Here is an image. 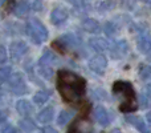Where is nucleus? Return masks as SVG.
Here are the masks:
<instances>
[{
  "label": "nucleus",
  "mask_w": 151,
  "mask_h": 133,
  "mask_svg": "<svg viewBox=\"0 0 151 133\" xmlns=\"http://www.w3.org/2000/svg\"><path fill=\"white\" fill-rule=\"evenodd\" d=\"M57 88L64 101L76 104L85 94L86 81L70 70L63 69L57 73Z\"/></svg>",
  "instance_id": "f257e3e1"
},
{
  "label": "nucleus",
  "mask_w": 151,
  "mask_h": 133,
  "mask_svg": "<svg viewBox=\"0 0 151 133\" xmlns=\"http://www.w3.org/2000/svg\"><path fill=\"white\" fill-rule=\"evenodd\" d=\"M9 86L11 91L15 94H24L27 92V84L23 73H15L9 77Z\"/></svg>",
  "instance_id": "20e7f679"
},
{
  "label": "nucleus",
  "mask_w": 151,
  "mask_h": 133,
  "mask_svg": "<svg viewBox=\"0 0 151 133\" xmlns=\"http://www.w3.org/2000/svg\"><path fill=\"white\" fill-rule=\"evenodd\" d=\"M20 126H21V129L23 131H25V132H31V131H33L35 129V124L32 123L31 120H21L20 121Z\"/></svg>",
  "instance_id": "a878e982"
},
{
  "label": "nucleus",
  "mask_w": 151,
  "mask_h": 133,
  "mask_svg": "<svg viewBox=\"0 0 151 133\" xmlns=\"http://www.w3.org/2000/svg\"><path fill=\"white\" fill-rule=\"evenodd\" d=\"M69 1H70L72 4H74V5H80L81 3H82V0H69Z\"/></svg>",
  "instance_id": "473e14b6"
},
{
  "label": "nucleus",
  "mask_w": 151,
  "mask_h": 133,
  "mask_svg": "<svg viewBox=\"0 0 151 133\" xmlns=\"http://www.w3.org/2000/svg\"><path fill=\"white\" fill-rule=\"evenodd\" d=\"M16 109H17V112L20 113V115L28 116L29 113H32L33 107H32V104L29 101H27V100H20V101H17V104H16Z\"/></svg>",
  "instance_id": "dca6fc26"
},
{
  "label": "nucleus",
  "mask_w": 151,
  "mask_h": 133,
  "mask_svg": "<svg viewBox=\"0 0 151 133\" xmlns=\"http://www.w3.org/2000/svg\"><path fill=\"white\" fill-rule=\"evenodd\" d=\"M3 117H4V116H3V113L0 112V121H3Z\"/></svg>",
  "instance_id": "c9c22d12"
},
{
  "label": "nucleus",
  "mask_w": 151,
  "mask_h": 133,
  "mask_svg": "<svg viewBox=\"0 0 151 133\" xmlns=\"http://www.w3.org/2000/svg\"><path fill=\"white\" fill-rule=\"evenodd\" d=\"M52 45H53V47H55L60 53H65V52H66V47L60 41V40H57V41H53Z\"/></svg>",
  "instance_id": "bb28decb"
},
{
  "label": "nucleus",
  "mask_w": 151,
  "mask_h": 133,
  "mask_svg": "<svg viewBox=\"0 0 151 133\" xmlns=\"http://www.w3.org/2000/svg\"><path fill=\"white\" fill-rule=\"evenodd\" d=\"M94 117H96V120L104 126L110 123V116L104 107H97L96 109H94Z\"/></svg>",
  "instance_id": "9b49d317"
},
{
  "label": "nucleus",
  "mask_w": 151,
  "mask_h": 133,
  "mask_svg": "<svg viewBox=\"0 0 151 133\" xmlns=\"http://www.w3.org/2000/svg\"><path fill=\"white\" fill-rule=\"evenodd\" d=\"M12 76V68L11 67H1L0 68V84L8 81L9 77Z\"/></svg>",
  "instance_id": "aec40b11"
},
{
  "label": "nucleus",
  "mask_w": 151,
  "mask_h": 133,
  "mask_svg": "<svg viewBox=\"0 0 151 133\" xmlns=\"http://www.w3.org/2000/svg\"><path fill=\"white\" fill-rule=\"evenodd\" d=\"M4 133H20L17 131V129H15V128H12V126H8L7 129L4 131Z\"/></svg>",
  "instance_id": "7c9ffc66"
},
{
  "label": "nucleus",
  "mask_w": 151,
  "mask_h": 133,
  "mask_svg": "<svg viewBox=\"0 0 151 133\" xmlns=\"http://www.w3.org/2000/svg\"><path fill=\"white\" fill-rule=\"evenodd\" d=\"M68 19V11L64 8H55L50 13V21L55 25H60Z\"/></svg>",
  "instance_id": "1a4fd4ad"
},
{
  "label": "nucleus",
  "mask_w": 151,
  "mask_h": 133,
  "mask_svg": "<svg viewBox=\"0 0 151 133\" xmlns=\"http://www.w3.org/2000/svg\"><path fill=\"white\" fill-rule=\"evenodd\" d=\"M82 28L89 33H98L101 31V25L96 19H85L82 21Z\"/></svg>",
  "instance_id": "f8f14e48"
},
{
  "label": "nucleus",
  "mask_w": 151,
  "mask_h": 133,
  "mask_svg": "<svg viewBox=\"0 0 151 133\" xmlns=\"http://www.w3.org/2000/svg\"><path fill=\"white\" fill-rule=\"evenodd\" d=\"M56 60V56L53 55L50 51H45L44 55H42V57L40 59V63L39 64H45V65H49L52 61Z\"/></svg>",
  "instance_id": "412c9836"
},
{
  "label": "nucleus",
  "mask_w": 151,
  "mask_h": 133,
  "mask_svg": "<svg viewBox=\"0 0 151 133\" xmlns=\"http://www.w3.org/2000/svg\"><path fill=\"white\" fill-rule=\"evenodd\" d=\"M89 45L97 52H105L110 48V44L107 40L102 39V37H93L89 40Z\"/></svg>",
  "instance_id": "9d476101"
},
{
  "label": "nucleus",
  "mask_w": 151,
  "mask_h": 133,
  "mask_svg": "<svg viewBox=\"0 0 151 133\" xmlns=\"http://www.w3.org/2000/svg\"><path fill=\"white\" fill-rule=\"evenodd\" d=\"M137 47L141 51L142 53H147L151 48V36L147 32H142L138 35V39H137Z\"/></svg>",
  "instance_id": "6e6552de"
},
{
  "label": "nucleus",
  "mask_w": 151,
  "mask_h": 133,
  "mask_svg": "<svg viewBox=\"0 0 151 133\" xmlns=\"http://www.w3.org/2000/svg\"><path fill=\"white\" fill-rule=\"evenodd\" d=\"M149 88H150V89H151V85H150V86H149Z\"/></svg>",
  "instance_id": "58836bf2"
},
{
  "label": "nucleus",
  "mask_w": 151,
  "mask_h": 133,
  "mask_svg": "<svg viewBox=\"0 0 151 133\" xmlns=\"http://www.w3.org/2000/svg\"><path fill=\"white\" fill-rule=\"evenodd\" d=\"M121 1H122V5L125 8H127V9H133V8L135 7L137 0H121Z\"/></svg>",
  "instance_id": "cd10ccee"
},
{
  "label": "nucleus",
  "mask_w": 151,
  "mask_h": 133,
  "mask_svg": "<svg viewBox=\"0 0 151 133\" xmlns=\"http://www.w3.org/2000/svg\"><path fill=\"white\" fill-rule=\"evenodd\" d=\"M115 7V1L114 0H105V1H101L98 4V11H109L113 9Z\"/></svg>",
  "instance_id": "5701e85b"
},
{
  "label": "nucleus",
  "mask_w": 151,
  "mask_h": 133,
  "mask_svg": "<svg viewBox=\"0 0 151 133\" xmlns=\"http://www.w3.org/2000/svg\"><path fill=\"white\" fill-rule=\"evenodd\" d=\"M27 32L31 36L32 41L36 44H41L48 39V29L39 19H31L27 24Z\"/></svg>",
  "instance_id": "7ed1b4c3"
},
{
  "label": "nucleus",
  "mask_w": 151,
  "mask_h": 133,
  "mask_svg": "<svg viewBox=\"0 0 151 133\" xmlns=\"http://www.w3.org/2000/svg\"><path fill=\"white\" fill-rule=\"evenodd\" d=\"M50 93L49 92H45V91H41V92H37L36 94L33 96V100L36 104H44V102L48 101V99H49Z\"/></svg>",
  "instance_id": "a211bd4d"
},
{
  "label": "nucleus",
  "mask_w": 151,
  "mask_h": 133,
  "mask_svg": "<svg viewBox=\"0 0 151 133\" xmlns=\"http://www.w3.org/2000/svg\"><path fill=\"white\" fill-rule=\"evenodd\" d=\"M106 67H107V60H106V57L102 55H97L89 60V68H90L93 72L98 73V75H104Z\"/></svg>",
  "instance_id": "39448f33"
},
{
  "label": "nucleus",
  "mask_w": 151,
  "mask_h": 133,
  "mask_svg": "<svg viewBox=\"0 0 151 133\" xmlns=\"http://www.w3.org/2000/svg\"><path fill=\"white\" fill-rule=\"evenodd\" d=\"M109 49H110V52H111L113 57L119 59V57H122V56H125L126 53H127L129 44H127L126 40H119V41H117L115 44H113Z\"/></svg>",
  "instance_id": "0eeeda50"
},
{
  "label": "nucleus",
  "mask_w": 151,
  "mask_h": 133,
  "mask_svg": "<svg viewBox=\"0 0 151 133\" xmlns=\"http://www.w3.org/2000/svg\"><path fill=\"white\" fill-rule=\"evenodd\" d=\"M104 31H105V33L107 35V36H113V35L117 32V27H115V24L114 23H106L104 25Z\"/></svg>",
  "instance_id": "393cba45"
},
{
  "label": "nucleus",
  "mask_w": 151,
  "mask_h": 133,
  "mask_svg": "<svg viewBox=\"0 0 151 133\" xmlns=\"http://www.w3.org/2000/svg\"><path fill=\"white\" fill-rule=\"evenodd\" d=\"M146 120L149 121V123L151 124V112L150 113H147V116H146Z\"/></svg>",
  "instance_id": "72a5a7b5"
},
{
  "label": "nucleus",
  "mask_w": 151,
  "mask_h": 133,
  "mask_svg": "<svg viewBox=\"0 0 151 133\" xmlns=\"http://www.w3.org/2000/svg\"><path fill=\"white\" fill-rule=\"evenodd\" d=\"M13 11H15V15L17 16H25L27 13L29 12V3L27 1V0H21L20 3H17V5H16L15 8H13Z\"/></svg>",
  "instance_id": "f3484780"
},
{
  "label": "nucleus",
  "mask_w": 151,
  "mask_h": 133,
  "mask_svg": "<svg viewBox=\"0 0 151 133\" xmlns=\"http://www.w3.org/2000/svg\"><path fill=\"white\" fill-rule=\"evenodd\" d=\"M58 40L65 45L66 49H68V48H76V47H78V44H80V41H78L77 37H76L74 35H70V33L64 35V36L60 37Z\"/></svg>",
  "instance_id": "2eb2a0df"
},
{
  "label": "nucleus",
  "mask_w": 151,
  "mask_h": 133,
  "mask_svg": "<svg viewBox=\"0 0 151 133\" xmlns=\"http://www.w3.org/2000/svg\"><path fill=\"white\" fill-rule=\"evenodd\" d=\"M145 3H147V4H151V0H143Z\"/></svg>",
  "instance_id": "e433bc0d"
},
{
  "label": "nucleus",
  "mask_w": 151,
  "mask_h": 133,
  "mask_svg": "<svg viewBox=\"0 0 151 133\" xmlns=\"http://www.w3.org/2000/svg\"><path fill=\"white\" fill-rule=\"evenodd\" d=\"M42 133H57V131H56L55 128H52V126H47V128L42 131Z\"/></svg>",
  "instance_id": "c756f323"
},
{
  "label": "nucleus",
  "mask_w": 151,
  "mask_h": 133,
  "mask_svg": "<svg viewBox=\"0 0 151 133\" xmlns=\"http://www.w3.org/2000/svg\"><path fill=\"white\" fill-rule=\"evenodd\" d=\"M126 121L130 123V124H133V125L135 126L141 133H149V129H147L146 123H145L143 118L138 117V116H129V117H126Z\"/></svg>",
  "instance_id": "ddd939ff"
},
{
  "label": "nucleus",
  "mask_w": 151,
  "mask_h": 133,
  "mask_svg": "<svg viewBox=\"0 0 151 133\" xmlns=\"http://www.w3.org/2000/svg\"><path fill=\"white\" fill-rule=\"evenodd\" d=\"M35 9H41V1L40 0H35Z\"/></svg>",
  "instance_id": "2f4dec72"
},
{
  "label": "nucleus",
  "mask_w": 151,
  "mask_h": 133,
  "mask_svg": "<svg viewBox=\"0 0 151 133\" xmlns=\"http://www.w3.org/2000/svg\"><path fill=\"white\" fill-rule=\"evenodd\" d=\"M147 59H149V60H151V48H150L149 52H147Z\"/></svg>",
  "instance_id": "f704fd0d"
},
{
  "label": "nucleus",
  "mask_w": 151,
  "mask_h": 133,
  "mask_svg": "<svg viewBox=\"0 0 151 133\" xmlns=\"http://www.w3.org/2000/svg\"><path fill=\"white\" fill-rule=\"evenodd\" d=\"M3 3H4V0H0V5H1V4H3Z\"/></svg>",
  "instance_id": "4c0bfd02"
},
{
  "label": "nucleus",
  "mask_w": 151,
  "mask_h": 133,
  "mask_svg": "<svg viewBox=\"0 0 151 133\" xmlns=\"http://www.w3.org/2000/svg\"><path fill=\"white\" fill-rule=\"evenodd\" d=\"M70 117H72V113L66 112V110H63V112L58 115V118H57L58 125H65V124L70 120Z\"/></svg>",
  "instance_id": "b1692460"
},
{
  "label": "nucleus",
  "mask_w": 151,
  "mask_h": 133,
  "mask_svg": "<svg viewBox=\"0 0 151 133\" xmlns=\"http://www.w3.org/2000/svg\"><path fill=\"white\" fill-rule=\"evenodd\" d=\"M113 93L119 94L125 99V101L119 105V110L123 113H130L135 112L138 105L135 101V91H134L133 85L129 81L118 80L113 84Z\"/></svg>",
  "instance_id": "f03ea898"
},
{
  "label": "nucleus",
  "mask_w": 151,
  "mask_h": 133,
  "mask_svg": "<svg viewBox=\"0 0 151 133\" xmlns=\"http://www.w3.org/2000/svg\"><path fill=\"white\" fill-rule=\"evenodd\" d=\"M39 72L44 76L45 78H50L53 76V70L49 65H45V64H39Z\"/></svg>",
  "instance_id": "4be33fe9"
},
{
  "label": "nucleus",
  "mask_w": 151,
  "mask_h": 133,
  "mask_svg": "<svg viewBox=\"0 0 151 133\" xmlns=\"http://www.w3.org/2000/svg\"><path fill=\"white\" fill-rule=\"evenodd\" d=\"M53 116H55V109H53L52 107H48V108L42 109L41 112L39 113L37 120H39L40 123H42V124H47V123H49V121H52Z\"/></svg>",
  "instance_id": "4468645a"
},
{
  "label": "nucleus",
  "mask_w": 151,
  "mask_h": 133,
  "mask_svg": "<svg viewBox=\"0 0 151 133\" xmlns=\"http://www.w3.org/2000/svg\"><path fill=\"white\" fill-rule=\"evenodd\" d=\"M139 77L142 80H147L151 77V65L149 64H141L139 67Z\"/></svg>",
  "instance_id": "6ab92c4d"
},
{
  "label": "nucleus",
  "mask_w": 151,
  "mask_h": 133,
  "mask_svg": "<svg viewBox=\"0 0 151 133\" xmlns=\"http://www.w3.org/2000/svg\"><path fill=\"white\" fill-rule=\"evenodd\" d=\"M5 61H7V49L0 45V64H4Z\"/></svg>",
  "instance_id": "c85d7f7f"
},
{
  "label": "nucleus",
  "mask_w": 151,
  "mask_h": 133,
  "mask_svg": "<svg viewBox=\"0 0 151 133\" xmlns=\"http://www.w3.org/2000/svg\"><path fill=\"white\" fill-rule=\"evenodd\" d=\"M28 51V47L24 41H13L9 47V52L13 60H19L20 57H23Z\"/></svg>",
  "instance_id": "423d86ee"
}]
</instances>
